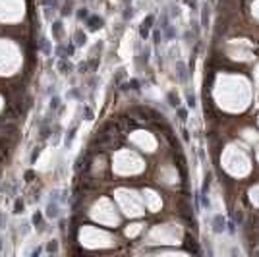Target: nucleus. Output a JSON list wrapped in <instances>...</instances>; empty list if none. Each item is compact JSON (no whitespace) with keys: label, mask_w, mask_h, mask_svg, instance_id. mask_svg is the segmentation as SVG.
<instances>
[{"label":"nucleus","mask_w":259,"mask_h":257,"mask_svg":"<svg viewBox=\"0 0 259 257\" xmlns=\"http://www.w3.org/2000/svg\"><path fill=\"white\" fill-rule=\"evenodd\" d=\"M103 23H104L103 17H97V16H89V17H87V25H89V29H93V31L101 29Z\"/></svg>","instance_id":"3"},{"label":"nucleus","mask_w":259,"mask_h":257,"mask_svg":"<svg viewBox=\"0 0 259 257\" xmlns=\"http://www.w3.org/2000/svg\"><path fill=\"white\" fill-rule=\"evenodd\" d=\"M49 251H56V242H50L49 244Z\"/></svg>","instance_id":"21"},{"label":"nucleus","mask_w":259,"mask_h":257,"mask_svg":"<svg viewBox=\"0 0 259 257\" xmlns=\"http://www.w3.org/2000/svg\"><path fill=\"white\" fill-rule=\"evenodd\" d=\"M124 89H132V91H137L139 89V81L137 79H130V81L124 85Z\"/></svg>","instance_id":"8"},{"label":"nucleus","mask_w":259,"mask_h":257,"mask_svg":"<svg viewBox=\"0 0 259 257\" xmlns=\"http://www.w3.org/2000/svg\"><path fill=\"white\" fill-rule=\"evenodd\" d=\"M153 21H155V17L153 16H147L143 21H141V25H139V35L143 39H147L149 37V31H151V27H153Z\"/></svg>","instance_id":"1"},{"label":"nucleus","mask_w":259,"mask_h":257,"mask_svg":"<svg viewBox=\"0 0 259 257\" xmlns=\"http://www.w3.org/2000/svg\"><path fill=\"white\" fill-rule=\"evenodd\" d=\"M168 103H170V106L178 108V106H180V97H178L174 91H170V93H168Z\"/></svg>","instance_id":"6"},{"label":"nucleus","mask_w":259,"mask_h":257,"mask_svg":"<svg viewBox=\"0 0 259 257\" xmlns=\"http://www.w3.org/2000/svg\"><path fill=\"white\" fill-rule=\"evenodd\" d=\"M60 70H62V74H68V72H72V64L66 60H62L60 62Z\"/></svg>","instance_id":"10"},{"label":"nucleus","mask_w":259,"mask_h":257,"mask_svg":"<svg viewBox=\"0 0 259 257\" xmlns=\"http://www.w3.org/2000/svg\"><path fill=\"white\" fill-rule=\"evenodd\" d=\"M85 120H93V112H91V108H87V106H85Z\"/></svg>","instance_id":"18"},{"label":"nucleus","mask_w":259,"mask_h":257,"mask_svg":"<svg viewBox=\"0 0 259 257\" xmlns=\"http://www.w3.org/2000/svg\"><path fill=\"white\" fill-rule=\"evenodd\" d=\"M74 137H76V128H74L72 131H70V135L66 137V145H70V143H72V139H74Z\"/></svg>","instance_id":"15"},{"label":"nucleus","mask_w":259,"mask_h":257,"mask_svg":"<svg viewBox=\"0 0 259 257\" xmlns=\"http://www.w3.org/2000/svg\"><path fill=\"white\" fill-rule=\"evenodd\" d=\"M76 43H77V45H85V43H87V35L81 33V31H77L76 33Z\"/></svg>","instance_id":"9"},{"label":"nucleus","mask_w":259,"mask_h":257,"mask_svg":"<svg viewBox=\"0 0 259 257\" xmlns=\"http://www.w3.org/2000/svg\"><path fill=\"white\" fill-rule=\"evenodd\" d=\"M33 223H35V224H41V213H35V217H33Z\"/></svg>","instance_id":"19"},{"label":"nucleus","mask_w":259,"mask_h":257,"mask_svg":"<svg viewBox=\"0 0 259 257\" xmlns=\"http://www.w3.org/2000/svg\"><path fill=\"white\" fill-rule=\"evenodd\" d=\"M52 33H54V37H56V39L62 35V23H60V21H56L54 25H52Z\"/></svg>","instance_id":"11"},{"label":"nucleus","mask_w":259,"mask_h":257,"mask_svg":"<svg viewBox=\"0 0 259 257\" xmlns=\"http://www.w3.org/2000/svg\"><path fill=\"white\" fill-rule=\"evenodd\" d=\"M178 116H180V120L184 122V120H186V116H187V112H186L184 108H178Z\"/></svg>","instance_id":"17"},{"label":"nucleus","mask_w":259,"mask_h":257,"mask_svg":"<svg viewBox=\"0 0 259 257\" xmlns=\"http://www.w3.org/2000/svg\"><path fill=\"white\" fill-rule=\"evenodd\" d=\"M176 70H178V79H180V81H186V79H187L186 64H184V62H176Z\"/></svg>","instance_id":"5"},{"label":"nucleus","mask_w":259,"mask_h":257,"mask_svg":"<svg viewBox=\"0 0 259 257\" xmlns=\"http://www.w3.org/2000/svg\"><path fill=\"white\" fill-rule=\"evenodd\" d=\"M186 101H187V106H190V108H193V106L197 104V103H195V95H192V93L186 95Z\"/></svg>","instance_id":"12"},{"label":"nucleus","mask_w":259,"mask_h":257,"mask_svg":"<svg viewBox=\"0 0 259 257\" xmlns=\"http://www.w3.org/2000/svg\"><path fill=\"white\" fill-rule=\"evenodd\" d=\"M201 25H203V27H207V25H209V8L207 6L203 8V14H201Z\"/></svg>","instance_id":"7"},{"label":"nucleus","mask_w":259,"mask_h":257,"mask_svg":"<svg viewBox=\"0 0 259 257\" xmlns=\"http://www.w3.org/2000/svg\"><path fill=\"white\" fill-rule=\"evenodd\" d=\"M58 103H60V99H58V97H54V99L50 101V106H52V108H56V106H58Z\"/></svg>","instance_id":"20"},{"label":"nucleus","mask_w":259,"mask_h":257,"mask_svg":"<svg viewBox=\"0 0 259 257\" xmlns=\"http://www.w3.org/2000/svg\"><path fill=\"white\" fill-rule=\"evenodd\" d=\"M0 247H2V240H0Z\"/></svg>","instance_id":"22"},{"label":"nucleus","mask_w":259,"mask_h":257,"mask_svg":"<svg viewBox=\"0 0 259 257\" xmlns=\"http://www.w3.org/2000/svg\"><path fill=\"white\" fill-rule=\"evenodd\" d=\"M21 211H23V201L17 199V201H16V213H21Z\"/></svg>","instance_id":"16"},{"label":"nucleus","mask_w":259,"mask_h":257,"mask_svg":"<svg viewBox=\"0 0 259 257\" xmlns=\"http://www.w3.org/2000/svg\"><path fill=\"white\" fill-rule=\"evenodd\" d=\"M77 17H79V20H87V17H89L87 8H81V10H77Z\"/></svg>","instance_id":"13"},{"label":"nucleus","mask_w":259,"mask_h":257,"mask_svg":"<svg viewBox=\"0 0 259 257\" xmlns=\"http://www.w3.org/2000/svg\"><path fill=\"white\" fill-rule=\"evenodd\" d=\"M232 217H234V223H238V224L244 220V215H242L240 211H234V213H232Z\"/></svg>","instance_id":"14"},{"label":"nucleus","mask_w":259,"mask_h":257,"mask_svg":"<svg viewBox=\"0 0 259 257\" xmlns=\"http://www.w3.org/2000/svg\"><path fill=\"white\" fill-rule=\"evenodd\" d=\"M226 230V220L222 215H215V218H213V232L217 234H222Z\"/></svg>","instance_id":"2"},{"label":"nucleus","mask_w":259,"mask_h":257,"mask_svg":"<svg viewBox=\"0 0 259 257\" xmlns=\"http://www.w3.org/2000/svg\"><path fill=\"white\" fill-rule=\"evenodd\" d=\"M186 251L195 253V255L199 253V247H197V244H195V240H193V238H190V234L186 236Z\"/></svg>","instance_id":"4"}]
</instances>
